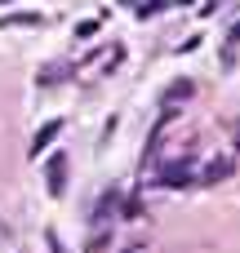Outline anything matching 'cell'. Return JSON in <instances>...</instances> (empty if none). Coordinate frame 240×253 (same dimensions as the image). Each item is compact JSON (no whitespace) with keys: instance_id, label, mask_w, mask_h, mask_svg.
<instances>
[{"instance_id":"obj_1","label":"cell","mask_w":240,"mask_h":253,"mask_svg":"<svg viewBox=\"0 0 240 253\" xmlns=\"http://www.w3.org/2000/svg\"><path fill=\"white\" fill-rule=\"evenodd\" d=\"M45 178H49V191L62 196V187H67V156H53L49 169H45Z\"/></svg>"},{"instance_id":"obj_2","label":"cell","mask_w":240,"mask_h":253,"mask_svg":"<svg viewBox=\"0 0 240 253\" xmlns=\"http://www.w3.org/2000/svg\"><path fill=\"white\" fill-rule=\"evenodd\" d=\"M160 182H165V187H187V182H192V169H187V165H165V169H160Z\"/></svg>"},{"instance_id":"obj_3","label":"cell","mask_w":240,"mask_h":253,"mask_svg":"<svg viewBox=\"0 0 240 253\" xmlns=\"http://www.w3.org/2000/svg\"><path fill=\"white\" fill-rule=\"evenodd\" d=\"M58 129H62V125H58V120H53V125H45V129H40V133H36V142H31V151H36V156H40V147H49V142H53V138H58Z\"/></svg>"},{"instance_id":"obj_4","label":"cell","mask_w":240,"mask_h":253,"mask_svg":"<svg viewBox=\"0 0 240 253\" xmlns=\"http://www.w3.org/2000/svg\"><path fill=\"white\" fill-rule=\"evenodd\" d=\"M0 4H9V0H0Z\"/></svg>"}]
</instances>
